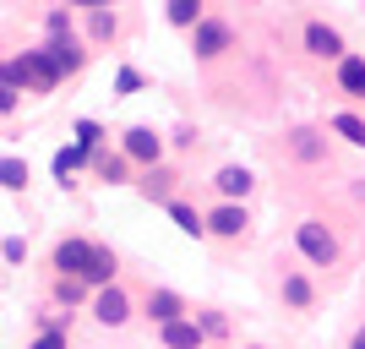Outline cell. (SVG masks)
<instances>
[{"label": "cell", "instance_id": "14", "mask_svg": "<svg viewBox=\"0 0 365 349\" xmlns=\"http://www.w3.org/2000/svg\"><path fill=\"white\" fill-rule=\"evenodd\" d=\"M164 349H202V328H197V317L164 322Z\"/></svg>", "mask_w": 365, "mask_h": 349}, {"label": "cell", "instance_id": "15", "mask_svg": "<svg viewBox=\"0 0 365 349\" xmlns=\"http://www.w3.org/2000/svg\"><path fill=\"white\" fill-rule=\"evenodd\" d=\"M164 213H169V218H175V224L185 229V235H197V241H202V235H207V213H197V208H191V202L169 197V202H164Z\"/></svg>", "mask_w": 365, "mask_h": 349}, {"label": "cell", "instance_id": "30", "mask_svg": "<svg viewBox=\"0 0 365 349\" xmlns=\"http://www.w3.org/2000/svg\"><path fill=\"white\" fill-rule=\"evenodd\" d=\"M28 349H66V328H44V333L33 338Z\"/></svg>", "mask_w": 365, "mask_h": 349}, {"label": "cell", "instance_id": "23", "mask_svg": "<svg viewBox=\"0 0 365 349\" xmlns=\"http://www.w3.org/2000/svg\"><path fill=\"white\" fill-rule=\"evenodd\" d=\"M88 295H93V289L82 284V278H61V273H55V300H61V305H76V300H88Z\"/></svg>", "mask_w": 365, "mask_h": 349}, {"label": "cell", "instance_id": "13", "mask_svg": "<svg viewBox=\"0 0 365 349\" xmlns=\"http://www.w3.org/2000/svg\"><path fill=\"white\" fill-rule=\"evenodd\" d=\"M148 317L158 322V328H164V322H180L185 317V300L175 295V289H153V295H148Z\"/></svg>", "mask_w": 365, "mask_h": 349}, {"label": "cell", "instance_id": "18", "mask_svg": "<svg viewBox=\"0 0 365 349\" xmlns=\"http://www.w3.org/2000/svg\"><path fill=\"white\" fill-rule=\"evenodd\" d=\"M175 181H180V175H175V169H164V164L142 169V191H148L153 202H169V197H175Z\"/></svg>", "mask_w": 365, "mask_h": 349}, {"label": "cell", "instance_id": "32", "mask_svg": "<svg viewBox=\"0 0 365 349\" xmlns=\"http://www.w3.org/2000/svg\"><path fill=\"white\" fill-rule=\"evenodd\" d=\"M49 33H71V16H66V11H49Z\"/></svg>", "mask_w": 365, "mask_h": 349}, {"label": "cell", "instance_id": "12", "mask_svg": "<svg viewBox=\"0 0 365 349\" xmlns=\"http://www.w3.org/2000/svg\"><path fill=\"white\" fill-rule=\"evenodd\" d=\"M338 93L354 98V104H365V55H344L338 61Z\"/></svg>", "mask_w": 365, "mask_h": 349}, {"label": "cell", "instance_id": "20", "mask_svg": "<svg viewBox=\"0 0 365 349\" xmlns=\"http://www.w3.org/2000/svg\"><path fill=\"white\" fill-rule=\"evenodd\" d=\"M327 126H333V131L349 142V148H365V121H360V115H349V109H344V115H333Z\"/></svg>", "mask_w": 365, "mask_h": 349}, {"label": "cell", "instance_id": "31", "mask_svg": "<svg viewBox=\"0 0 365 349\" xmlns=\"http://www.w3.org/2000/svg\"><path fill=\"white\" fill-rule=\"evenodd\" d=\"M0 251H6V262H22V257H28V246H22V241H0Z\"/></svg>", "mask_w": 365, "mask_h": 349}, {"label": "cell", "instance_id": "11", "mask_svg": "<svg viewBox=\"0 0 365 349\" xmlns=\"http://www.w3.org/2000/svg\"><path fill=\"white\" fill-rule=\"evenodd\" d=\"M88 164H93V175H98V181H109V186H120V181H131V158H125V153L93 148V153H88Z\"/></svg>", "mask_w": 365, "mask_h": 349}, {"label": "cell", "instance_id": "28", "mask_svg": "<svg viewBox=\"0 0 365 349\" xmlns=\"http://www.w3.org/2000/svg\"><path fill=\"white\" fill-rule=\"evenodd\" d=\"M197 328H202V338H224V333H229V322L218 317V311H202V317H197Z\"/></svg>", "mask_w": 365, "mask_h": 349}, {"label": "cell", "instance_id": "9", "mask_svg": "<svg viewBox=\"0 0 365 349\" xmlns=\"http://www.w3.org/2000/svg\"><path fill=\"white\" fill-rule=\"evenodd\" d=\"M305 55H317V61H344L349 49H344V33L327 28V22H305Z\"/></svg>", "mask_w": 365, "mask_h": 349}, {"label": "cell", "instance_id": "24", "mask_svg": "<svg viewBox=\"0 0 365 349\" xmlns=\"http://www.w3.org/2000/svg\"><path fill=\"white\" fill-rule=\"evenodd\" d=\"M0 186H6V191H22V186H28V164H22V158H0Z\"/></svg>", "mask_w": 365, "mask_h": 349}, {"label": "cell", "instance_id": "29", "mask_svg": "<svg viewBox=\"0 0 365 349\" xmlns=\"http://www.w3.org/2000/svg\"><path fill=\"white\" fill-rule=\"evenodd\" d=\"M16 104H22V88L0 76V115H16Z\"/></svg>", "mask_w": 365, "mask_h": 349}, {"label": "cell", "instance_id": "2", "mask_svg": "<svg viewBox=\"0 0 365 349\" xmlns=\"http://www.w3.org/2000/svg\"><path fill=\"white\" fill-rule=\"evenodd\" d=\"M294 246H300V257L311 262V268H333L338 262V235L322 218H305L300 229H294Z\"/></svg>", "mask_w": 365, "mask_h": 349}, {"label": "cell", "instance_id": "5", "mask_svg": "<svg viewBox=\"0 0 365 349\" xmlns=\"http://www.w3.org/2000/svg\"><path fill=\"white\" fill-rule=\"evenodd\" d=\"M120 153L131 158V164L153 169V164H164V137H158L153 126H131V131L120 137Z\"/></svg>", "mask_w": 365, "mask_h": 349}, {"label": "cell", "instance_id": "25", "mask_svg": "<svg viewBox=\"0 0 365 349\" xmlns=\"http://www.w3.org/2000/svg\"><path fill=\"white\" fill-rule=\"evenodd\" d=\"M142 88H148V76H142L137 66H120V71H115V93H120V98L125 93H142Z\"/></svg>", "mask_w": 365, "mask_h": 349}, {"label": "cell", "instance_id": "27", "mask_svg": "<svg viewBox=\"0 0 365 349\" xmlns=\"http://www.w3.org/2000/svg\"><path fill=\"white\" fill-rule=\"evenodd\" d=\"M294 153H300L305 164H311V158H322V142H317V131H294Z\"/></svg>", "mask_w": 365, "mask_h": 349}, {"label": "cell", "instance_id": "8", "mask_svg": "<svg viewBox=\"0 0 365 349\" xmlns=\"http://www.w3.org/2000/svg\"><path fill=\"white\" fill-rule=\"evenodd\" d=\"M245 229H251L245 202H218V208L207 213V235H218V241H240Z\"/></svg>", "mask_w": 365, "mask_h": 349}, {"label": "cell", "instance_id": "17", "mask_svg": "<svg viewBox=\"0 0 365 349\" xmlns=\"http://www.w3.org/2000/svg\"><path fill=\"white\" fill-rule=\"evenodd\" d=\"M284 305H289V311H311V305H317V289H311L305 273H284Z\"/></svg>", "mask_w": 365, "mask_h": 349}, {"label": "cell", "instance_id": "6", "mask_svg": "<svg viewBox=\"0 0 365 349\" xmlns=\"http://www.w3.org/2000/svg\"><path fill=\"white\" fill-rule=\"evenodd\" d=\"M93 322H104V328H125V322H131V300H125L120 284L93 289Z\"/></svg>", "mask_w": 365, "mask_h": 349}, {"label": "cell", "instance_id": "34", "mask_svg": "<svg viewBox=\"0 0 365 349\" xmlns=\"http://www.w3.org/2000/svg\"><path fill=\"white\" fill-rule=\"evenodd\" d=\"M349 349H365V328H360V333H354V338H349Z\"/></svg>", "mask_w": 365, "mask_h": 349}, {"label": "cell", "instance_id": "16", "mask_svg": "<svg viewBox=\"0 0 365 349\" xmlns=\"http://www.w3.org/2000/svg\"><path fill=\"white\" fill-rule=\"evenodd\" d=\"M82 284L88 289L115 284V251H109V246H93V262H88V273H82Z\"/></svg>", "mask_w": 365, "mask_h": 349}, {"label": "cell", "instance_id": "21", "mask_svg": "<svg viewBox=\"0 0 365 349\" xmlns=\"http://www.w3.org/2000/svg\"><path fill=\"white\" fill-rule=\"evenodd\" d=\"M88 33H93V44H109V39L120 33V22H115V11H109V6H98V11H93V22H88Z\"/></svg>", "mask_w": 365, "mask_h": 349}, {"label": "cell", "instance_id": "3", "mask_svg": "<svg viewBox=\"0 0 365 349\" xmlns=\"http://www.w3.org/2000/svg\"><path fill=\"white\" fill-rule=\"evenodd\" d=\"M38 49H44V61L55 66V76H61V82H66V76H76V71H82V61H88V49L76 44L71 33H49Z\"/></svg>", "mask_w": 365, "mask_h": 349}, {"label": "cell", "instance_id": "7", "mask_svg": "<svg viewBox=\"0 0 365 349\" xmlns=\"http://www.w3.org/2000/svg\"><path fill=\"white\" fill-rule=\"evenodd\" d=\"M49 262H55V273H61V278H82V273H88V262H93V241L66 235V241L55 246V257H49Z\"/></svg>", "mask_w": 365, "mask_h": 349}, {"label": "cell", "instance_id": "19", "mask_svg": "<svg viewBox=\"0 0 365 349\" xmlns=\"http://www.w3.org/2000/svg\"><path fill=\"white\" fill-rule=\"evenodd\" d=\"M202 6H207V0H169V6H164L169 28H185V33H191V28H197V22H202V16H207V11H202Z\"/></svg>", "mask_w": 365, "mask_h": 349}, {"label": "cell", "instance_id": "10", "mask_svg": "<svg viewBox=\"0 0 365 349\" xmlns=\"http://www.w3.org/2000/svg\"><path fill=\"white\" fill-rule=\"evenodd\" d=\"M213 186H218V197H224V202H245V197H251V186H257V175H251L245 164H224L213 175Z\"/></svg>", "mask_w": 365, "mask_h": 349}, {"label": "cell", "instance_id": "1", "mask_svg": "<svg viewBox=\"0 0 365 349\" xmlns=\"http://www.w3.org/2000/svg\"><path fill=\"white\" fill-rule=\"evenodd\" d=\"M6 82H16V88H28V93H49V88H61V76H55V66L44 61V49H22L11 66H6Z\"/></svg>", "mask_w": 365, "mask_h": 349}, {"label": "cell", "instance_id": "33", "mask_svg": "<svg viewBox=\"0 0 365 349\" xmlns=\"http://www.w3.org/2000/svg\"><path fill=\"white\" fill-rule=\"evenodd\" d=\"M71 6H93V11H98V6H115V0H71Z\"/></svg>", "mask_w": 365, "mask_h": 349}, {"label": "cell", "instance_id": "26", "mask_svg": "<svg viewBox=\"0 0 365 349\" xmlns=\"http://www.w3.org/2000/svg\"><path fill=\"white\" fill-rule=\"evenodd\" d=\"M76 148H104V126H98V121H76Z\"/></svg>", "mask_w": 365, "mask_h": 349}, {"label": "cell", "instance_id": "4", "mask_svg": "<svg viewBox=\"0 0 365 349\" xmlns=\"http://www.w3.org/2000/svg\"><path fill=\"white\" fill-rule=\"evenodd\" d=\"M229 44H235V33H229V22H218V16H202L197 28H191V55H197V61H218Z\"/></svg>", "mask_w": 365, "mask_h": 349}, {"label": "cell", "instance_id": "22", "mask_svg": "<svg viewBox=\"0 0 365 349\" xmlns=\"http://www.w3.org/2000/svg\"><path fill=\"white\" fill-rule=\"evenodd\" d=\"M82 164H88V148H76V142H71V148H61V153H55V181L66 186V175L82 169Z\"/></svg>", "mask_w": 365, "mask_h": 349}, {"label": "cell", "instance_id": "35", "mask_svg": "<svg viewBox=\"0 0 365 349\" xmlns=\"http://www.w3.org/2000/svg\"><path fill=\"white\" fill-rule=\"evenodd\" d=\"M251 349H262V344H251Z\"/></svg>", "mask_w": 365, "mask_h": 349}]
</instances>
